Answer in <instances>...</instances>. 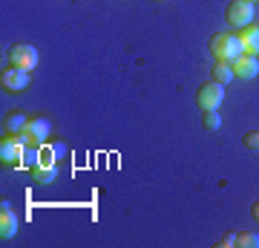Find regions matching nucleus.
<instances>
[{
  "instance_id": "1",
  "label": "nucleus",
  "mask_w": 259,
  "mask_h": 248,
  "mask_svg": "<svg viewBox=\"0 0 259 248\" xmlns=\"http://www.w3.org/2000/svg\"><path fill=\"white\" fill-rule=\"evenodd\" d=\"M210 52L216 61H236L239 55H245V46H242L239 35H233V32H219V35L210 38Z\"/></svg>"
},
{
  "instance_id": "2",
  "label": "nucleus",
  "mask_w": 259,
  "mask_h": 248,
  "mask_svg": "<svg viewBox=\"0 0 259 248\" xmlns=\"http://www.w3.org/2000/svg\"><path fill=\"white\" fill-rule=\"evenodd\" d=\"M225 20L233 29H242V26H248V23H253V3H248V0H231L228 9H225Z\"/></svg>"
},
{
  "instance_id": "3",
  "label": "nucleus",
  "mask_w": 259,
  "mask_h": 248,
  "mask_svg": "<svg viewBox=\"0 0 259 248\" xmlns=\"http://www.w3.org/2000/svg\"><path fill=\"white\" fill-rule=\"evenodd\" d=\"M225 101V87L216 81H207L199 87L196 92V104L202 107V110H219V104Z\"/></svg>"
},
{
  "instance_id": "4",
  "label": "nucleus",
  "mask_w": 259,
  "mask_h": 248,
  "mask_svg": "<svg viewBox=\"0 0 259 248\" xmlns=\"http://www.w3.org/2000/svg\"><path fill=\"white\" fill-rule=\"evenodd\" d=\"M0 87L6 92H23L29 87V69H20V66H15V64L3 66V73H0Z\"/></svg>"
},
{
  "instance_id": "5",
  "label": "nucleus",
  "mask_w": 259,
  "mask_h": 248,
  "mask_svg": "<svg viewBox=\"0 0 259 248\" xmlns=\"http://www.w3.org/2000/svg\"><path fill=\"white\" fill-rule=\"evenodd\" d=\"M23 150H26V145L18 136H3V141H0V162L3 165H23Z\"/></svg>"
},
{
  "instance_id": "6",
  "label": "nucleus",
  "mask_w": 259,
  "mask_h": 248,
  "mask_svg": "<svg viewBox=\"0 0 259 248\" xmlns=\"http://www.w3.org/2000/svg\"><path fill=\"white\" fill-rule=\"evenodd\" d=\"M9 64L20 66V69H35L37 66V49L32 44H15L12 46V52H9Z\"/></svg>"
},
{
  "instance_id": "7",
  "label": "nucleus",
  "mask_w": 259,
  "mask_h": 248,
  "mask_svg": "<svg viewBox=\"0 0 259 248\" xmlns=\"http://www.w3.org/2000/svg\"><path fill=\"white\" fill-rule=\"evenodd\" d=\"M233 75L236 78H242V81H253L259 75V55H239L236 61H233Z\"/></svg>"
},
{
  "instance_id": "8",
  "label": "nucleus",
  "mask_w": 259,
  "mask_h": 248,
  "mask_svg": "<svg viewBox=\"0 0 259 248\" xmlns=\"http://www.w3.org/2000/svg\"><path fill=\"white\" fill-rule=\"evenodd\" d=\"M49 133H52V127H49L47 119H29L26 130H23V136H26V145H47Z\"/></svg>"
},
{
  "instance_id": "9",
  "label": "nucleus",
  "mask_w": 259,
  "mask_h": 248,
  "mask_svg": "<svg viewBox=\"0 0 259 248\" xmlns=\"http://www.w3.org/2000/svg\"><path fill=\"white\" fill-rule=\"evenodd\" d=\"M29 124V116L23 110H12L6 113V119H3V136H20Z\"/></svg>"
},
{
  "instance_id": "10",
  "label": "nucleus",
  "mask_w": 259,
  "mask_h": 248,
  "mask_svg": "<svg viewBox=\"0 0 259 248\" xmlns=\"http://www.w3.org/2000/svg\"><path fill=\"white\" fill-rule=\"evenodd\" d=\"M18 234V217H15V211H12L9 202L0 205V237L3 239H12Z\"/></svg>"
},
{
  "instance_id": "11",
  "label": "nucleus",
  "mask_w": 259,
  "mask_h": 248,
  "mask_svg": "<svg viewBox=\"0 0 259 248\" xmlns=\"http://www.w3.org/2000/svg\"><path fill=\"white\" fill-rule=\"evenodd\" d=\"M236 35H239V41H242V46H245V52H248V55H259V26H256V23L242 26Z\"/></svg>"
},
{
  "instance_id": "12",
  "label": "nucleus",
  "mask_w": 259,
  "mask_h": 248,
  "mask_svg": "<svg viewBox=\"0 0 259 248\" xmlns=\"http://www.w3.org/2000/svg\"><path fill=\"white\" fill-rule=\"evenodd\" d=\"M236 75H233V64L231 61H216L213 64V69H210V81H216V84H231Z\"/></svg>"
},
{
  "instance_id": "13",
  "label": "nucleus",
  "mask_w": 259,
  "mask_h": 248,
  "mask_svg": "<svg viewBox=\"0 0 259 248\" xmlns=\"http://www.w3.org/2000/svg\"><path fill=\"white\" fill-rule=\"evenodd\" d=\"M55 176H58L55 165H37V167H32V179H35V185H52V182H55Z\"/></svg>"
},
{
  "instance_id": "14",
  "label": "nucleus",
  "mask_w": 259,
  "mask_h": 248,
  "mask_svg": "<svg viewBox=\"0 0 259 248\" xmlns=\"http://www.w3.org/2000/svg\"><path fill=\"white\" fill-rule=\"evenodd\" d=\"M64 153V145H40V165H55Z\"/></svg>"
},
{
  "instance_id": "15",
  "label": "nucleus",
  "mask_w": 259,
  "mask_h": 248,
  "mask_svg": "<svg viewBox=\"0 0 259 248\" xmlns=\"http://www.w3.org/2000/svg\"><path fill=\"white\" fill-rule=\"evenodd\" d=\"M236 245L239 248H259V234H253V231H242V234H236Z\"/></svg>"
},
{
  "instance_id": "16",
  "label": "nucleus",
  "mask_w": 259,
  "mask_h": 248,
  "mask_svg": "<svg viewBox=\"0 0 259 248\" xmlns=\"http://www.w3.org/2000/svg\"><path fill=\"white\" fill-rule=\"evenodd\" d=\"M202 124H204V130H219L222 127V116H219L216 110H204Z\"/></svg>"
},
{
  "instance_id": "17",
  "label": "nucleus",
  "mask_w": 259,
  "mask_h": 248,
  "mask_svg": "<svg viewBox=\"0 0 259 248\" xmlns=\"http://www.w3.org/2000/svg\"><path fill=\"white\" fill-rule=\"evenodd\" d=\"M242 145L248 147V150H259V130H248L242 136Z\"/></svg>"
},
{
  "instance_id": "18",
  "label": "nucleus",
  "mask_w": 259,
  "mask_h": 248,
  "mask_svg": "<svg viewBox=\"0 0 259 248\" xmlns=\"http://www.w3.org/2000/svg\"><path fill=\"white\" fill-rule=\"evenodd\" d=\"M219 245H225V248H228V245H236V234H231V237H225L222 242H219Z\"/></svg>"
},
{
  "instance_id": "19",
  "label": "nucleus",
  "mask_w": 259,
  "mask_h": 248,
  "mask_svg": "<svg viewBox=\"0 0 259 248\" xmlns=\"http://www.w3.org/2000/svg\"><path fill=\"white\" fill-rule=\"evenodd\" d=\"M250 214H253V220L259 222V199H256V202H253V208H250Z\"/></svg>"
},
{
  "instance_id": "20",
  "label": "nucleus",
  "mask_w": 259,
  "mask_h": 248,
  "mask_svg": "<svg viewBox=\"0 0 259 248\" xmlns=\"http://www.w3.org/2000/svg\"><path fill=\"white\" fill-rule=\"evenodd\" d=\"M248 3H256V0H248Z\"/></svg>"
}]
</instances>
